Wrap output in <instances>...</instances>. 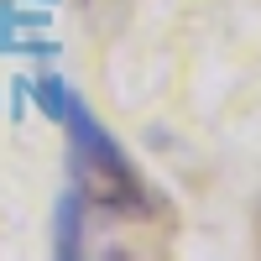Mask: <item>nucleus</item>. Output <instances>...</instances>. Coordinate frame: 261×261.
<instances>
[{"label": "nucleus", "instance_id": "obj_1", "mask_svg": "<svg viewBox=\"0 0 261 261\" xmlns=\"http://www.w3.org/2000/svg\"><path fill=\"white\" fill-rule=\"evenodd\" d=\"M37 99H42V110L63 125V136H68V172H73V188L84 193V204L99 209V214L141 220L151 209V193L141 183V172L130 167L125 146L94 120V110L58 73L37 79Z\"/></svg>", "mask_w": 261, "mask_h": 261}, {"label": "nucleus", "instance_id": "obj_2", "mask_svg": "<svg viewBox=\"0 0 261 261\" xmlns=\"http://www.w3.org/2000/svg\"><path fill=\"white\" fill-rule=\"evenodd\" d=\"M84 214H89V204H84V193L68 183L58 193V209H53V256L58 261L84 256Z\"/></svg>", "mask_w": 261, "mask_h": 261}]
</instances>
